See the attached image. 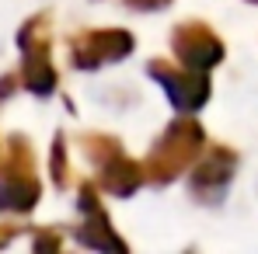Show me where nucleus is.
I'll return each instance as SVG.
<instances>
[{"instance_id": "nucleus-1", "label": "nucleus", "mask_w": 258, "mask_h": 254, "mask_svg": "<svg viewBox=\"0 0 258 254\" xmlns=\"http://www.w3.org/2000/svg\"><path fill=\"white\" fill-rule=\"evenodd\" d=\"M0 174V209L4 212H28L39 202V181L32 174V150L25 139H11Z\"/></svg>"}, {"instance_id": "nucleus-2", "label": "nucleus", "mask_w": 258, "mask_h": 254, "mask_svg": "<svg viewBox=\"0 0 258 254\" xmlns=\"http://www.w3.org/2000/svg\"><path fill=\"white\" fill-rule=\"evenodd\" d=\"M199 143H203V129L192 126V122H178V126L168 132L164 146L157 150V157H154V171H161V178H174L181 164H188V160L196 157Z\"/></svg>"}, {"instance_id": "nucleus-3", "label": "nucleus", "mask_w": 258, "mask_h": 254, "mask_svg": "<svg viewBox=\"0 0 258 254\" xmlns=\"http://www.w3.org/2000/svg\"><path fill=\"white\" fill-rule=\"evenodd\" d=\"M129 45L133 42L122 32H94V35H84L74 42V59H77V66H94L101 59H115V56L129 52Z\"/></svg>"}, {"instance_id": "nucleus-4", "label": "nucleus", "mask_w": 258, "mask_h": 254, "mask_svg": "<svg viewBox=\"0 0 258 254\" xmlns=\"http://www.w3.org/2000/svg\"><path fill=\"white\" fill-rule=\"evenodd\" d=\"M178 56L188 63V70H199V66H210L220 59V42L206 28H181L178 35Z\"/></svg>"}, {"instance_id": "nucleus-5", "label": "nucleus", "mask_w": 258, "mask_h": 254, "mask_svg": "<svg viewBox=\"0 0 258 254\" xmlns=\"http://www.w3.org/2000/svg\"><path fill=\"white\" fill-rule=\"evenodd\" d=\"M164 84H168V94L174 98V105H178L181 112H188V108H196V105L206 101V84H203V77H199L196 70H188V73H171V77H164Z\"/></svg>"}, {"instance_id": "nucleus-6", "label": "nucleus", "mask_w": 258, "mask_h": 254, "mask_svg": "<svg viewBox=\"0 0 258 254\" xmlns=\"http://www.w3.org/2000/svg\"><path fill=\"white\" fill-rule=\"evenodd\" d=\"M129 4H133V7H161L164 0H129Z\"/></svg>"}]
</instances>
